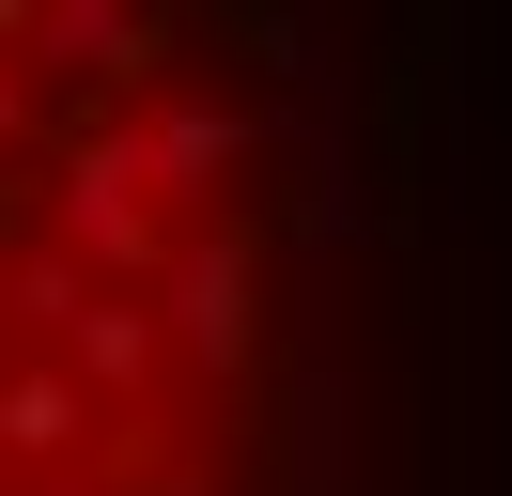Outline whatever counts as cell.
Segmentation results:
<instances>
[{"label":"cell","instance_id":"obj_1","mask_svg":"<svg viewBox=\"0 0 512 496\" xmlns=\"http://www.w3.org/2000/svg\"><path fill=\"white\" fill-rule=\"evenodd\" d=\"M326 109L264 16L0 0V496H342Z\"/></svg>","mask_w":512,"mask_h":496}]
</instances>
